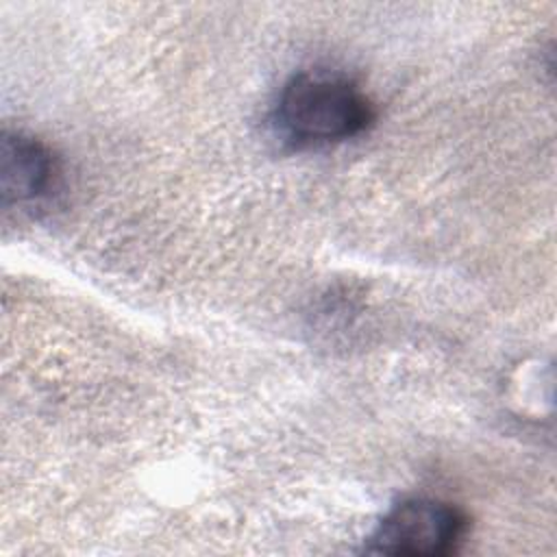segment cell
I'll list each match as a JSON object with an SVG mask.
<instances>
[{
	"label": "cell",
	"instance_id": "1",
	"mask_svg": "<svg viewBox=\"0 0 557 557\" xmlns=\"http://www.w3.org/2000/svg\"><path fill=\"white\" fill-rule=\"evenodd\" d=\"M374 122V107L344 74L305 70L289 76L274 100L270 124L292 148H324L361 135Z\"/></svg>",
	"mask_w": 557,
	"mask_h": 557
},
{
	"label": "cell",
	"instance_id": "2",
	"mask_svg": "<svg viewBox=\"0 0 557 557\" xmlns=\"http://www.w3.org/2000/svg\"><path fill=\"white\" fill-rule=\"evenodd\" d=\"M468 531V516L440 498L416 496L394 505L368 537L376 555L442 557L457 550Z\"/></svg>",
	"mask_w": 557,
	"mask_h": 557
},
{
	"label": "cell",
	"instance_id": "3",
	"mask_svg": "<svg viewBox=\"0 0 557 557\" xmlns=\"http://www.w3.org/2000/svg\"><path fill=\"white\" fill-rule=\"evenodd\" d=\"M59 163L52 150L33 135L4 131L0 150L2 205H33L44 200L57 185Z\"/></svg>",
	"mask_w": 557,
	"mask_h": 557
}]
</instances>
